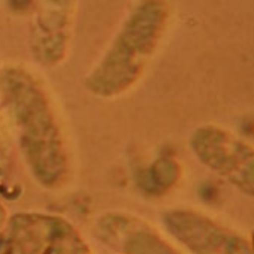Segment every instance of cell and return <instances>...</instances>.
Masks as SVG:
<instances>
[{
	"mask_svg": "<svg viewBox=\"0 0 254 254\" xmlns=\"http://www.w3.org/2000/svg\"><path fill=\"white\" fill-rule=\"evenodd\" d=\"M212 145L221 153V159L212 157L209 163L226 175L233 184L254 196V150L224 133L211 138Z\"/></svg>",
	"mask_w": 254,
	"mask_h": 254,
	"instance_id": "cell-1",
	"label": "cell"
}]
</instances>
